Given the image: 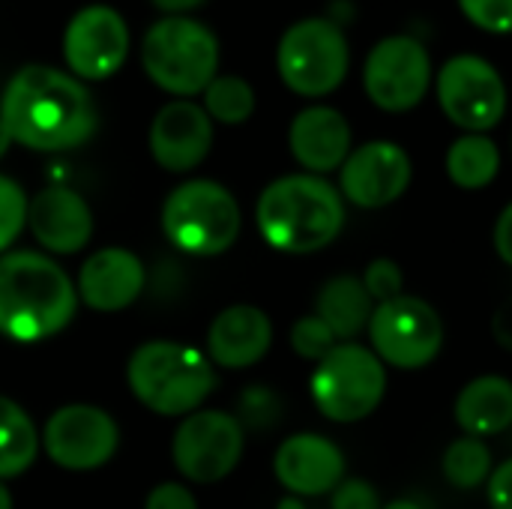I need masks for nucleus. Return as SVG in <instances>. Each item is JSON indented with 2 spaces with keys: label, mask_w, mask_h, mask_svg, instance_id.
Segmentation results:
<instances>
[{
  "label": "nucleus",
  "mask_w": 512,
  "mask_h": 509,
  "mask_svg": "<svg viewBox=\"0 0 512 509\" xmlns=\"http://www.w3.org/2000/svg\"><path fill=\"white\" fill-rule=\"evenodd\" d=\"M0 123L15 144L39 153H63L93 138L99 114L90 90L75 75L30 63L6 84Z\"/></svg>",
  "instance_id": "nucleus-1"
},
{
  "label": "nucleus",
  "mask_w": 512,
  "mask_h": 509,
  "mask_svg": "<svg viewBox=\"0 0 512 509\" xmlns=\"http://www.w3.org/2000/svg\"><path fill=\"white\" fill-rule=\"evenodd\" d=\"M78 291L66 270L39 252L0 255V336L33 345L69 327Z\"/></svg>",
  "instance_id": "nucleus-2"
},
{
  "label": "nucleus",
  "mask_w": 512,
  "mask_h": 509,
  "mask_svg": "<svg viewBox=\"0 0 512 509\" xmlns=\"http://www.w3.org/2000/svg\"><path fill=\"white\" fill-rule=\"evenodd\" d=\"M255 222L270 249L312 255L342 234L345 198L318 174H285L258 195Z\"/></svg>",
  "instance_id": "nucleus-3"
},
{
  "label": "nucleus",
  "mask_w": 512,
  "mask_h": 509,
  "mask_svg": "<svg viewBox=\"0 0 512 509\" xmlns=\"http://www.w3.org/2000/svg\"><path fill=\"white\" fill-rule=\"evenodd\" d=\"M132 396L159 417H189L216 387L210 357L174 339H153L132 351L126 366Z\"/></svg>",
  "instance_id": "nucleus-4"
},
{
  "label": "nucleus",
  "mask_w": 512,
  "mask_h": 509,
  "mask_svg": "<svg viewBox=\"0 0 512 509\" xmlns=\"http://www.w3.org/2000/svg\"><path fill=\"white\" fill-rule=\"evenodd\" d=\"M147 78L180 99L204 93L219 69V42L210 27L186 15L159 18L141 45Z\"/></svg>",
  "instance_id": "nucleus-5"
},
{
  "label": "nucleus",
  "mask_w": 512,
  "mask_h": 509,
  "mask_svg": "<svg viewBox=\"0 0 512 509\" xmlns=\"http://www.w3.org/2000/svg\"><path fill=\"white\" fill-rule=\"evenodd\" d=\"M243 228L237 198L216 180L180 183L162 204V231L168 243L195 258L228 252Z\"/></svg>",
  "instance_id": "nucleus-6"
},
{
  "label": "nucleus",
  "mask_w": 512,
  "mask_h": 509,
  "mask_svg": "<svg viewBox=\"0 0 512 509\" xmlns=\"http://www.w3.org/2000/svg\"><path fill=\"white\" fill-rule=\"evenodd\" d=\"M309 390L321 417L333 423H360L384 402L387 366L372 348L360 342H339L324 360H318Z\"/></svg>",
  "instance_id": "nucleus-7"
},
{
  "label": "nucleus",
  "mask_w": 512,
  "mask_h": 509,
  "mask_svg": "<svg viewBox=\"0 0 512 509\" xmlns=\"http://www.w3.org/2000/svg\"><path fill=\"white\" fill-rule=\"evenodd\" d=\"M351 66V48L339 24L330 18H303L285 30L276 48V69L297 96L333 93Z\"/></svg>",
  "instance_id": "nucleus-8"
},
{
  "label": "nucleus",
  "mask_w": 512,
  "mask_h": 509,
  "mask_svg": "<svg viewBox=\"0 0 512 509\" xmlns=\"http://www.w3.org/2000/svg\"><path fill=\"white\" fill-rule=\"evenodd\" d=\"M366 333L375 357L384 366L402 372H417L432 366L444 351V336H447L438 309L429 300L411 294L378 303Z\"/></svg>",
  "instance_id": "nucleus-9"
},
{
  "label": "nucleus",
  "mask_w": 512,
  "mask_h": 509,
  "mask_svg": "<svg viewBox=\"0 0 512 509\" xmlns=\"http://www.w3.org/2000/svg\"><path fill=\"white\" fill-rule=\"evenodd\" d=\"M435 93L447 120L465 132H489L507 111V84L480 54L450 57L435 78Z\"/></svg>",
  "instance_id": "nucleus-10"
},
{
  "label": "nucleus",
  "mask_w": 512,
  "mask_h": 509,
  "mask_svg": "<svg viewBox=\"0 0 512 509\" xmlns=\"http://www.w3.org/2000/svg\"><path fill=\"white\" fill-rule=\"evenodd\" d=\"M246 429L225 411H192L174 432L171 459L189 483H219L243 459Z\"/></svg>",
  "instance_id": "nucleus-11"
},
{
  "label": "nucleus",
  "mask_w": 512,
  "mask_h": 509,
  "mask_svg": "<svg viewBox=\"0 0 512 509\" xmlns=\"http://www.w3.org/2000/svg\"><path fill=\"white\" fill-rule=\"evenodd\" d=\"M432 84V57L414 36L381 39L363 66L366 96L390 114L411 111L423 102Z\"/></svg>",
  "instance_id": "nucleus-12"
},
{
  "label": "nucleus",
  "mask_w": 512,
  "mask_h": 509,
  "mask_svg": "<svg viewBox=\"0 0 512 509\" xmlns=\"http://www.w3.org/2000/svg\"><path fill=\"white\" fill-rule=\"evenodd\" d=\"M42 447L48 459L66 471H96L114 459L120 429L114 417L96 405H63L48 417Z\"/></svg>",
  "instance_id": "nucleus-13"
},
{
  "label": "nucleus",
  "mask_w": 512,
  "mask_h": 509,
  "mask_svg": "<svg viewBox=\"0 0 512 509\" xmlns=\"http://www.w3.org/2000/svg\"><path fill=\"white\" fill-rule=\"evenodd\" d=\"M414 177L411 156L396 141L354 147L339 168V195L360 210H381L399 201Z\"/></svg>",
  "instance_id": "nucleus-14"
},
{
  "label": "nucleus",
  "mask_w": 512,
  "mask_h": 509,
  "mask_svg": "<svg viewBox=\"0 0 512 509\" xmlns=\"http://www.w3.org/2000/svg\"><path fill=\"white\" fill-rule=\"evenodd\" d=\"M129 51V27L111 6L93 3L72 15L63 33V60L78 81L111 78Z\"/></svg>",
  "instance_id": "nucleus-15"
},
{
  "label": "nucleus",
  "mask_w": 512,
  "mask_h": 509,
  "mask_svg": "<svg viewBox=\"0 0 512 509\" xmlns=\"http://www.w3.org/2000/svg\"><path fill=\"white\" fill-rule=\"evenodd\" d=\"M345 471L348 465L339 444L318 432H300L285 438L273 456V474L294 498L330 495L345 480Z\"/></svg>",
  "instance_id": "nucleus-16"
},
{
  "label": "nucleus",
  "mask_w": 512,
  "mask_h": 509,
  "mask_svg": "<svg viewBox=\"0 0 512 509\" xmlns=\"http://www.w3.org/2000/svg\"><path fill=\"white\" fill-rule=\"evenodd\" d=\"M213 147V120L204 105L192 99H177L159 108L150 126V153L153 159L171 171L186 174L207 159Z\"/></svg>",
  "instance_id": "nucleus-17"
},
{
  "label": "nucleus",
  "mask_w": 512,
  "mask_h": 509,
  "mask_svg": "<svg viewBox=\"0 0 512 509\" xmlns=\"http://www.w3.org/2000/svg\"><path fill=\"white\" fill-rule=\"evenodd\" d=\"M27 225L39 246L54 255H75L93 237V213L69 186H48L27 204Z\"/></svg>",
  "instance_id": "nucleus-18"
},
{
  "label": "nucleus",
  "mask_w": 512,
  "mask_h": 509,
  "mask_svg": "<svg viewBox=\"0 0 512 509\" xmlns=\"http://www.w3.org/2000/svg\"><path fill=\"white\" fill-rule=\"evenodd\" d=\"M75 291L96 312H120L141 297L144 264L129 249L120 246L99 249L81 264Z\"/></svg>",
  "instance_id": "nucleus-19"
},
{
  "label": "nucleus",
  "mask_w": 512,
  "mask_h": 509,
  "mask_svg": "<svg viewBox=\"0 0 512 509\" xmlns=\"http://www.w3.org/2000/svg\"><path fill=\"white\" fill-rule=\"evenodd\" d=\"M273 321L264 309L237 303L222 309L207 330V357L222 369H249L267 357Z\"/></svg>",
  "instance_id": "nucleus-20"
},
{
  "label": "nucleus",
  "mask_w": 512,
  "mask_h": 509,
  "mask_svg": "<svg viewBox=\"0 0 512 509\" xmlns=\"http://www.w3.org/2000/svg\"><path fill=\"white\" fill-rule=\"evenodd\" d=\"M291 156L306 168V174H330L339 171L351 153V123L342 111L330 105L303 108L288 129Z\"/></svg>",
  "instance_id": "nucleus-21"
},
{
  "label": "nucleus",
  "mask_w": 512,
  "mask_h": 509,
  "mask_svg": "<svg viewBox=\"0 0 512 509\" xmlns=\"http://www.w3.org/2000/svg\"><path fill=\"white\" fill-rule=\"evenodd\" d=\"M456 423L471 438H492L512 426V381L504 375H480L468 381L453 405Z\"/></svg>",
  "instance_id": "nucleus-22"
},
{
  "label": "nucleus",
  "mask_w": 512,
  "mask_h": 509,
  "mask_svg": "<svg viewBox=\"0 0 512 509\" xmlns=\"http://www.w3.org/2000/svg\"><path fill=\"white\" fill-rule=\"evenodd\" d=\"M375 300L363 288L360 276H333L315 297V315L333 330L339 342H354L369 330Z\"/></svg>",
  "instance_id": "nucleus-23"
},
{
  "label": "nucleus",
  "mask_w": 512,
  "mask_h": 509,
  "mask_svg": "<svg viewBox=\"0 0 512 509\" xmlns=\"http://www.w3.org/2000/svg\"><path fill=\"white\" fill-rule=\"evenodd\" d=\"M447 177L468 192L486 189L498 171H501V150L498 144L483 135V132H468L462 138H456L447 150Z\"/></svg>",
  "instance_id": "nucleus-24"
},
{
  "label": "nucleus",
  "mask_w": 512,
  "mask_h": 509,
  "mask_svg": "<svg viewBox=\"0 0 512 509\" xmlns=\"http://www.w3.org/2000/svg\"><path fill=\"white\" fill-rule=\"evenodd\" d=\"M39 453V432L27 411L0 396V480L24 474Z\"/></svg>",
  "instance_id": "nucleus-25"
},
{
  "label": "nucleus",
  "mask_w": 512,
  "mask_h": 509,
  "mask_svg": "<svg viewBox=\"0 0 512 509\" xmlns=\"http://www.w3.org/2000/svg\"><path fill=\"white\" fill-rule=\"evenodd\" d=\"M441 471H444V477H447V483H450L453 489L474 492V489L486 486L489 477H492V471H495L492 447H489L483 438L462 435V438H456V441L444 450Z\"/></svg>",
  "instance_id": "nucleus-26"
},
{
  "label": "nucleus",
  "mask_w": 512,
  "mask_h": 509,
  "mask_svg": "<svg viewBox=\"0 0 512 509\" xmlns=\"http://www.w3.org/2000/svg\"><path fill=\"white\" fill-rule=\"evenodd\" d=\"M204 111L210 114V120L225 126L246 123L255 111V90L246 78L216 75L204 90Z\"/></svg>",
  "instance_id": "nucleus-27"
},
{
  "label": "nucleus",
  "mask_w": 512,
  "mask_h": 509,
  "mask_svg": "<svg viewBox=\"0 0 512 509\" xmlns=\"http://www.w3.org/2000/svg\"><path fill=\"white\" fill-rule=\"evenodd\" d=\"M237 411H240L237 420H240L243 429L267 432L282 420V399L270 387L255 384V387L243 390V396L237 402Z\"/></svg>",
  "instance_id": "nucleus-28"
},
{
  "label": "nucleus",
  "mask_w": 512,
  "mask_h": 509,
  "mask_svg": "<svg viewBox=\"0 0 512 509\" xmlns=\"http://www.w3.org/2000/svg\"><path fill=\"white\" fill-rule=\"evenodd\" d=\"M27 198H24V189L0 174V255L18 240V234L24 231L27 225Z\"/></svg>",
  "instance_id": "nucleus-29"
},
{
  "label": "nucleus",
  "mask_w": 512,
  "mask_h": 509,
  "mask_svg": "<svg viewBox=\"0 0 512 509\" xmlns=\"http://www.w3.org/2000/svg\"><path fill=\"white\" fill-rule=\"evenodd\" d=\"M339 345V339L333 336V330L318 318V315H306L291 327V348L294 354H300L303 360H324L333 348Z\"/></svg>",
  "instance_id": "nucleus-30"
},
{
  "label": "nucleus",
  "mask_w": 512,
  "mask_h": 509,
  "mask_svg": "<svg viewBox=\"0 0 512 509\" xmlns=\"http://www.w3.org/2000/svg\"><path fill=\"white\" fill-rule=\"evenodd\" d=\"M360 282L369 291V297L375 300V306L402 297V288H405L402 267L393 258H375V261H369L366 270H363V276H360Z\"/></svg>",
  "instance_id": "nucleus-31"
},
{
  "label": "nucleus",
  "mask_w": 512,
  "mask_h": 509,
  "mask_svg": "<svg viewBox=\"0 0 512 509\" xmlns=\"http://www.w3.org/2000/svg\"><path fill=\"white\" fill-rule=\"evenodd\" d=\"M465 18L489 33H512V0H459Z\"/></svg>",
  "instance_id": "nucleus-32"
},
{
  "label": "nucleus",
  "mask_w": 512,
  "mask_h": 509,
  "mask_svg": "<svg viewBox=\"0 0 512 509\" xmlns=\"http://www.w3.org/2000/svg\"><path fill=\"white\" fill-rule=\"evenodd\" d=\"M330 507L333 509H381L378 489L369 480L360 477H345L333 492H330Z\"/></svg>",
  "instance_id": "nucleus-33"
},
{
  "label": "nucleus",
  "mask_w": 512,
  "mask_h": 509,
  "mask_svg": "<svg viewBox=\"0 0 512 509\" xmlns=\"http://www.w3.org/2000/svg\"><path fill=\"white\" fill-rule=\"evenodd\" d=\"M144 509H198V501L192 489H186L183 483H159L147 495Z\"/></svg>",
  "instance_id": "nucleus-34"
},
{
  "label": "nucleus",
  "mask_w": 512,
  "mask_h": 509,
  "mask_svg": "<svg viewBox=\"0 0 512 509\" xmlns=\"http://www.w3.org/2000/svg\"><path fill=\"white\" fill-rule=\"evenodd\" d=\"M486 498L492 509H512V459L495 465L489 483H486Z\"/></svg>",
  "instance_id": "nucleus-35"
},
{
  "label": "nucleus",
  "mask_w": 512,
  "mask_h": 509,
  "mask_svg": "<svg viewBox=\"0 0 512 509\" xmlns=\"http://www.w3.org/2000/svg\"><path fill=\"white\" fill-rule=\"evenodd\" d=\"M492 243H495L498 258H501L507 267H512V201L501 210V216H498V222H495Z\"/></svg>",
  "instance_id": "nucleus-36"
},
{
  "label": "nucleus",
  "mask_w": 512,
  "mask_h": 509,
  "mask_svg": "<svg viewBox=\"0 0 512 509\" xmlns=\"http://www.w3.org/2000/svg\"><path fill=\"white\" fill-rule=\"evenodd\" d=\"M492 336H495V342H498L501 348L512 351V297L510 300H504V303L498 306V312L492 315Z\"/></svg>",
  "instance_id": "nucleus-37"
},
{
  "label": "nucleus",
  "mask_w": 512,
  "mask_h": 509,
  "mask_svg": "<svg viewBox=\"0 0 512 509\" xmlns=\"http://www.w3.org/2000/svg\"><path fill=\"white\" fill-rule=\"evenodd\" d=\"M162 12H171V15H177V12H189V9H195V6H201L204 0H153Z\"/></svg>",
  "instance_id": "nucleus-38"
},
{
  "label": "nucleus",
  "mask_w": 512,
  "mask_h": 509,
  "mask_svg": "<svg viewBox=\"0 0 512 509\" xmlns=\"http://www.w3.org/2000/svg\"><path fill=\"white\" fill-rule=\"evenodd\" d=\"M381 509H423L417 501H411V498H396V501H390V504H384Z\"/></svg>",
  "instance_id": "nucleus-39"
},
{
  "label": "nucleus",
  "mask_w": 512,
  "mask_h": 509,
  "mask_svg": "<svg viewBox=\"0 0 512 509\" xmlns=\"http://www.w3.org/2000/svg\"><path fill=\"white\" fill-rule=\"evenodd\" d=\"M9 144H12V138H9V132H6V126L0 123V156L9 150Z\"/></svg>",
  "instance_id": "nucleus-40"
},
{
  "label": "nucleus",
  "mask_w": 512,
  "mask_h": 509,
  "mask_svg": "<svg viewBox=\"0 0 512 509\" xmlns=\"http://www.w3.org/2000/svg\"><path fill=\"white\" fill-rule=\"evenodd\" d=\"M0 509H12V495L3 483H0Z\"/></svg>",
  "instance_id": "nucleus-41"
},
{
  "label": "nucleus",
  "mask_w": 512,
  "mask_h": 509,
  "mask_svg": "<svg viewBox=\"0 0 512 509\" xmlns=\"http://www.w3.org/2000/svg\"><path fill=\"white\" fill-rule=\"evenodd\" d=\"M279 509H306V507H303V501H300V498H285V501L279 504Z\"/></svg>",
  "instance_id": "nucleus-42"
}]
</instances>
